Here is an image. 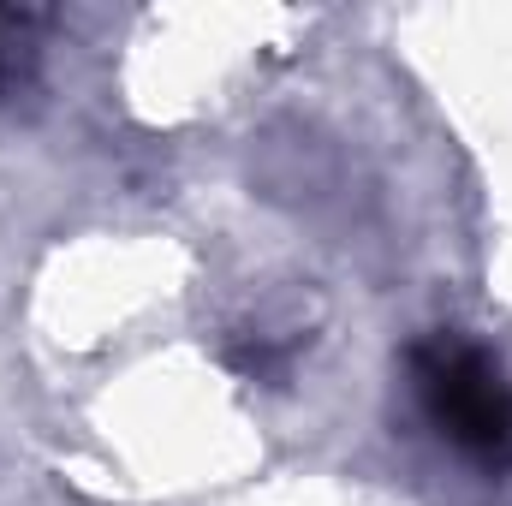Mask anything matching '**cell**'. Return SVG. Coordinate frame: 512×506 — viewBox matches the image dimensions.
Segmentation results:
<instances>
[{"label": "cell", "mask_w": 512, "mask_h": 506, "mask_svg": "<svg viewBox=\"0 0 512 506\" xmlns=\"http://www.w3.org/2000/svg\"><path fill=\"white\" fill-rule=\"evenodd\" d=\"M30 78H36V18L0 12V102L30 90Z\"/></svg>", "instance_id": "2"}, {"label": "cell", "mask_w": 512, "mask_h": 506, "mask_svg": "<svg viewBox=\"0 0 512 506\" xmlns=\"http://www.w3.org/2000/svg\"><path fill=\"white\" fill-rule=\"evenodd\" d=\"M423 423L483 471H512V376L477 340L441 328L405 352Z\"/></svg>", "instance_id": "1"}]
</instances>
